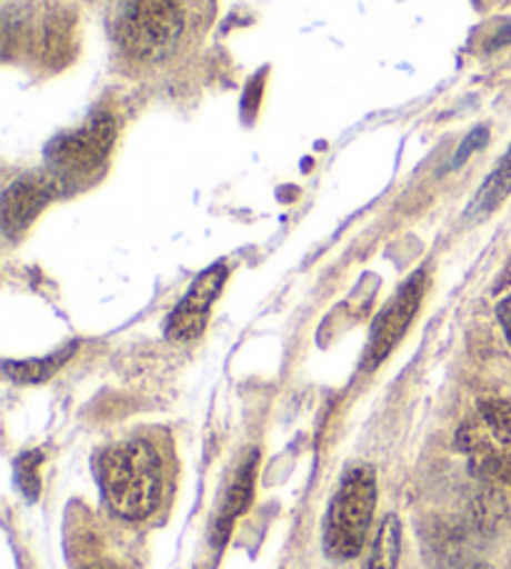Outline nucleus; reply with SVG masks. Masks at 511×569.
<instances>
[{"label":"nucleus","instance_id":"17","mask_svg":"<svg viewBox=\"0 0 511 569\" xmlns=\"http://www.w3.org/2000/svg\"><path fill=\"white\" fill-rule=\"evenodd\" d=\"M83 569H116L112 565H90V567H83Z\"/></svg>","mask_w":511,"mask_h":569},{"label":"nucleus","instance_id":"5","mask_svg":"<svg viewBox=\"0 0 511 569\" xmlns=\"http://www.w3.org/2000/svg\"><path fill=\"white\" fill-rule=\"evenodd\" d=\"M112 146H116V120L108 113H98L76 133L58 138L48 148L50 172H56L63 182L93 176L110 156Z\"/></svg>","mask_w":511,"mask_h":569},{"label":"nucleus","instance_id":"10","mask_svg":"<svg viewBox=\"0 0 511 569\" xmlns=\"http://www.w3.org/2000/svg\"><path fill=\"white\" fill-rule=\"evenodd\" d=\"M509 192H511V148L507 150L502 162L492 170V176L484 180V186L479 188L472 206L467 208V220H484L489 212H494L499 206H502Z\"/></svg>","mask_w":511,"mask_h":569},{"label":"nucleus","instance_id":"16","mask_svg":"<svg viewBox=\"0 0 511 569\" xmlns=\"http://www.w3.org/2000/svg\"><path fill=\"white\" fill-rule=\"evenodd\" d=\"M497 318H499V325H502V330L507 335V340L511 342V295L507 300L499 302L497 308Z\"/></svg>","mask_w":511,"mask_h":569},{"label":"nucleus","instance_id":"11","mask_svg":"<svg viewBox=\"0 0 511 569\" xmlns=\"http://www.w3.org/2000/svg\"><path fill=\"white\" fill-rule=\"evenodd\" d=\"M70 53H73V20L63 13L48 16L40 33V56L50 66H63Z\"/></svg>","mask_w":511,"mask_h":569},{"label":"nucleus","instance_id":"7","mask_svg":"<svg viewBox=\"0 0 511 569\" xmlns=\"http://www.w3.org/2000/svg\"><path fill=\"white\" fill-rule=\"evenodd\" d=\"M66 190V182L56 172H36V176L18 178L13 186L6 190L3 208H0V222L8 238H18L28 230L46 206L58 192Z\"/></svg>","mask_w":511,"mask_h":569},{"label":"nucleus","instance_id":"12","mask_svg":"<svg viewBox=\"0 0 511 569\" xmlns=\"http://www.w3.org/2000/svg\"><path fill=\"white\" fill-rule=\"evenodd\" d=\"M400 555H402V522L400 517L387 515L372 547L370 569H397V565H400Z\"/></svg>","mask_w":511,"mask_h":569},{"label":"nucleus","instance_id":"13","mask_svg":"<svg viewBox=\"0 0 511 569\" xmlns=\"http://www.w3.org/2000/svg\"><path fill=\"white\" fill-rule=\"evenodd\" d=\"M73 350H76V345H70V348H66V350L48 355V358L6 362L3 368H6L8 378H13L16 382H43L48 378H53V375L63 368L70 355H73Z\"/></svg>","mask_w":511,"mask_h":569},{"label":"nucleus","instance_id":"6","mask_svg":"<svg viewBox=\"0 0 511 569\" xmlns=\"http://www.w3.org/2000/svg\"><path fill=\"white\" fill-rule=\"evenodd\" d=\"M422 295L424 276L422 272H414V276L402 284V290L394 295L392 302L382 310L380 318H377L370 335V345H367L364 352V370H374L377 365L394 350V345L402 340V335L414 320L419 305H422Z\"/></svg>","mask_w":511,"mask_h":569},{"label":"nucleus","instance_id":"2","mask_svg":"<svg viewBox=\"0 0 511 569\" xmlns=\"http://www.w3.org/2000/svg\"><path fill=\"white\" fill-rule=\"evenodd\" d=\"M377 475L370 465L347 470L324 522V550L334 560H354L364 550L374 520Z\"/></svg>","mask_w":511,"mask_h":569},{"label":"nucleus","instance_id":"3","mask_svg":"<svg viewBox=\"0 0 511 569\" xmlns=\"http://www.w3.org/2000/svg\"><path fill=\"white\" fill-rule=\"evenodd\" d=\"M457 442L474 472L511 485V402H479L477 412L459 430Z\"/></svg>","mask_w":511,"mask_h":569},{"label":"nucleus","instance_id":"14","mask_svg":"<svg viewBox=\"0 0 511 569\" xmlns=\"http://www.w3.org/2000/svg\"><path fill=\"white\" fill-rule=\"evenodd\" d=\"M40 460H43V457L36 455V452L26 455L23 460H18V477H20V487H23V492L30 497V500H33V497L38 495V490H40V480H38V475H36V470H38Z\"/></svg>","mask_w":511,"mask_h":569},{"label":"nucleus","instance_id":"18","mask_svg":"<svg viewBox=\"0 0 511 569\" xmlns=\"http://www.w3.org/2000/svg\"><path fill=\"white\" fill-rule=\"evenodd\" d=\"M469 569H492V567H489V565H472Z\"/></svg>","mask_w":511,"mask_h":569},{"label":"nucleus","instance_id":"9","mask_svg":"<svg viewBox=\"0 0 511 569\" xmlns=\"http://www.w3.org/2000/svg\"><path fill=\"white\" fill-rule=\"evenodd\" d=\"M258 465H260V455L252 452L248 457V462L240 467V472L234 475V480L228 490V497H224L220 520H218V530H214V542H224V537L232 530L234 520L240 515L248 512V507L252 502L254 495V477H258Z\"/></svg>","mask_w":511,"mask_h":569},{"label":"nucleus","instance_id":"4","mask_svg":"<svg viewBox=\"0 0 511 569\" xmlns=\"http://www.w3.org/2000/svg\"><path fill=\"white\" fill-rule=\"evenodd\" d=\"M182 30L180 0H120L118 38L128 53L150 58L166 50Z\"/></svg>","mask_w":511,"mask_h":569},{"label":"nucleus","instance_id":"1","mask_svg":"<svg viewBox=\"0 0 511 569\" xmlns=\"http://www.w3.org/2000/svg\"><path fill=\"white\" fill-rule=\"evenodd\" d=\"M98 480L110 510L122 520H146L158 510L166 490L162 460L146 440L108 447L98 457Z\"/></svg>","mask_w":511,"mask_h":569},{"label":"nucleus","instance_id":"15","mask_svg":"<svg viewBox=\"0 0 511 569\" xmlns=\"http://www.w3.org/2000/svg\"><path fill=\"white\" fill-rule=\"evenodd\" d=\"M484 142H487V130H474V133L464 140V146L457 150V158H454L452 166H462L469 152L477 150V148H482Z\"/></svg>","mask_w":511,"mask_h":569},{"label":"nucleus","instance_id":"8","mask_svg":"<svg viewBox=\"0 0 511 569\" xmlns=\"http://www.w3.org/2000/svg\"><path fill=\"white\" fill-rule=\"evenodd\" d=\"M224 276L228 270L224 266H212L210 270H204L202 276L190 284V290L182 302L172 310L170 320H168V338L172 342H190L200 338V332L208 325V315L214 298H218L222 284H224Z\"/></svg>","mask_w":511,"mask_h":569}]
</instances>
